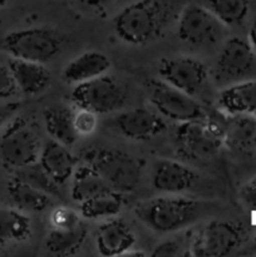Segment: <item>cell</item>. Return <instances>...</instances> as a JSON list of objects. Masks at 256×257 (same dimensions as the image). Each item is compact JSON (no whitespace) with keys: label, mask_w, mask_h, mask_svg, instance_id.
Returning <instances> with one entry per match:
<instances>
[{"label":"cell","mask_w":256,"mask_h":257,"mask_svg":"<svg viewBox=\"0 0 256 257\" xmlns=\"http://www.w3.org/2000/svg\"><path fill=\"white\" fill-rule=\"evenodd\" d=\"M246 240V230L232 221L213 220L196 232L190 255L195 257H222L231 255Z\"/></svg>","instance_id":"obj_5"},{"label":"cell","mask_w":256,"mask_h":257,"mask_svg":"<svg viewBox=\"0 0 256 257\" xmlns=\"http://www.w3.org/2000/svg\"><path fill=\"white\" fill-rule=\"evenodd\" d=\"M18 87L9 67L0 64V98H9L17 93Z\"/></svg>","instance_id":"obj_31"},{"label":"cell","mask_w":256,"mask_h":257,"mask_svg":"<svg viewBox=\"0 0 256 257\" xmlns=\"http://www.w3.org/2000/svg\"><path fill=\"white\" fill-rule=\"evenodd\" d=\"M80 222L78 213L68 207H58L52 213L53 227H70Z\"/></svg>","instance_id":"obj_29"},{"label":"cell","mask_w":256,"mask_h":257,"mask_svg":"<svg viewBox=\"0 0 256 257\" xmlns=\"http://www.w3.org/2000/svg\"><path fill=\"white\" fill-rule=\"evenodd\" d=\"M218 104L231 115L256 113V80H245L220 92Z\"/></svg>","instance_id":"obj_19"},{"label":"cell","mask_w":256,"mask_h":257,"mask_svg":"<svg viewBox=\"0 0 256 257\" xmlns=\"http://www.w3.org/2000/svg\"><path fill=\"white\" fill-rule=\"evenodd\" d=\"M72 178L70 196L78 203H82L89 198L112 191L105 181L100 177L99 173L87 163L75 168Z\"/></svg>","instance_id":"obj_23"},{"label":"cell","mask_w":256,"mask_h":257,"mask_svg":"<svg viewBox=\"0 0 256 257\" xmlns=\"http://www.w3.org/2000/svg\"><path fill=\"white\" fill-rule=\"evenodd\" d=\"M253 243H255V246H256V235H255V237H253Z\"/></svg>","instance_id":"obj_38"},{"label":"cell","mask_w":256,"mask_h":257,"mask_svg":"<svg viewBox=\"0 0 256 257\" xmlns=\"http://www.w3.org/2000/svg\"><path fill=\"white\" fill-rule=\"evenodd\" d=\"M205 210V203L192 198L157 197L141 202L135 212L150 230L170 233L197 222Z\"/></svg>","instance_id":"obj_2"},{"label":"cell","mask_w":256,"mask_h":257,"mask_svg":"<svg viewBox=\"0 0 256 257\" xmlns=\"http://www.w3.org/2000/svg\"><path fill=\"white\" fill-rule=\"evenodd\" d=\"M80 213L89 220L112 218L117 216L123 208V200L120 193L109 191L79 203Z\"/></svg>","instance_id":"obj_25"},{"label":"cell","mask_w":256,"mask_h":257,"mask_svg":"<svg viewBox=\"0 0 256 257\" xmlns=\"http://www.w3.org/2000/svg\"><path fill=\"white\" fill-rule=\"evenodd\" d=\"M38 161L59 186L67 183L77 168V158L70 153L67 146L54 140L43 147Z\"/></svg>","instance_id":"obj_16"},{"label":"cell","mask_w":256,"mask_h":257,"mask_svg":"<svg viewBox=\"0 0 256 257\" xmlns=\"http://www.w3.org/2000/svg\"><path fill=\"white\" fill-rule=\"evenodd\" d=\"M87 235V227L83 222L70 227H53L45 238V247L53 255H74L85 242Z\"/></svg>","instance_id":"obj_21"},{"label":"cell","mask_w":256,"mask_h":257,"mask_svg":"<svg viewBox=\"0 0 256 257\" xmlns=\"http://www.w3.org/2000/svg\"><path fill=\"white\" fill-rule=\"evenodd\" d=\"M232 127V133L230 137L232 138L235 145L247 146L253 140L256 141V124L253 120L248 118H240L236 120Z\"/></svg>","instance_id":"obj_28"},{"label":"cell","mask_w":256,"mask_h":257,"mask_svg":"<svg viewBox=\"0 0 256 257\" xmlns=\"http://www.w3.org/2000/svg\"><path fill=\"white\" fill-rule=\"evenodd\" d=\"M147 88L150 102L163 117L178 123L206 118L205 109L195 97L163 80H150Z\"/></svg>","instance_id":"obj_8"},{"label":"cell","mask_w":256,"mask_h":257,"mask_svg":"<svg viewBox=\"0 0 256 257\" xmlns=\"http://www.w3.org/2000/svg\"><path fill=\"white\" fill-rule=\"evenodd\" d=\"M18 89L24 94L34 95L44 90L50 82V73L42 63L10 58L8 63Z\"/></svg>","instance_id":"obj_18"},{"label":"cell","mask_w":256,"mask_h":257,"mask_svg":"<svg viewBox=\"0 0 256 257\" xmlns=\"http://www.w3.org/2000/svg\"><path fill=\"white\" fill-rule=\"evenodd\" d=\"M248 43L252 47L253 52L256 53V17L253 19V22L251 23L250 30H248Z\"/></svg>","instance_id":"obj_36"},{"label":"cell","mask_w":256,"mask_h":257,"mask_svg":"<svg viewBox=\"0 0 256 257\" xmlns=\"http://www.w3.org/2000/svg\"><path fill=\"white\" fill-rule=\"evenodd\" d=\"M0 155L3 162L14 170L39 160V141L27 120L15 118L10 122L0 141Z\"/></svg>","instance_id":"obj_9"},{"label":"cell","mask_w":256,"mask_h":257,"mask_svg":"<svg viewBox=\"0 0 256 257\" xmlns=\"http://www.w3.org/2000/svg\"><path fill=\"white\" fill-rule=\"evenodd\" d=\"M208 9L225 27H235L247 18L250 0H207Z\"/></svg>","instance_id":"obj_26"},{"label":"cell","mask_w":256,"mask_h":257,"mask_svg":"<svg viewBox=\"0 0 256 257\" xmlns=\"http://www.w3.org/2000/svg\"><path fill=\"white\" fill-rule=\"evenodd\" d=\"M240 197L246 207L256 211V175L242 186L240 191Z\"/></svg>","instance_id":"obj_32"},{"label":"cell","mask_w":256,"mask_h":257,"mask_svg":"<svg viewBox=\"0 0 256 257\" xmlns=\"http://www.w3.org/2000/svg\"><path fill=\"white\" fill-rule=\"evenodd\" d=\"M79 2L87 8H89V9L100 13L112 3V0H79Z\"/></svg>","instance_id":"obj_35"},{"label":"cell","mask_w":256,"mask_h":257,"mask_svg":"<svg viewBox=\"0 0 256 257\" xmlns=\"http://www.w3.org/2000/svg\"><path fill=\"white\" fill-rule=\"evenodd\" d=\"M110 68V60L105 54L95 50L84 52L70 60L63 70V79L69 84H79L105 74Z\"/></svg>","instance_id":"obj_17"},{"label":"cell","mask_w":256,"mask_h":257,"mask_svg":"<svg viewBox=\"0 0 256 257\" xmlns=\"http://www.w3.org/2000/svg\"><path fill=\"white\" fill-rule=\"evenodd\" d=\"M197 178V173L186 165L172 160H160L153 167L152 185L160 192L177 195L190 190Z\"/></svg>","instance_id":"obj_14"},{"label":"cell","mask_w":256,"mask_h":257,"mask_svg":"<svg viewBox=\"0 0 256 257\" xmlns=\"http://www.w3.org/2000/svg\"><path fill=\"white\" fill-rule=\"evenodd\" d=\"M255 63V52L250 43L241 38H230L223 45L217 63L216 73L226 79H235L251 72Z\"/></svg>","instance_id":"obj_13"},{"label":"cell","mask_w":256,"mask_h":257,"mask_svg":"<svg viewBox=\"0 0 256 257\" xmlns=\"http://www.w3.org/2000/svg\"><path fill=\"white\" fill-rule=\"evenodd\" d=\"M136 242L135 233L120 218H110L98 227L95 246L102 256H124Z\"/></svg>","instance_id":"obj_15"},{"label":"cell","mask_w":256,"mask_h":257,"mask_svg":"<svg viewBox=\"0 0 256 257\" xmlns=\"http://www.w3.org/2000/svg\"><path fill=\"white\" fill-rule=\"evenodd\" d=\"M8 2H9V0H0V9H2V8H4V5L7 4Z\"/></svg>","instance_id":"obj_37"},{"label":"cell","mask_w":256,"mask_h":257,"mask_svg":"<svg viewBox=\"0 0 256 257\" xmlns=\"http://www.w3.org/2000/svg\"><path fill=\"white\" fill-rule=\"evenodd\" d=\"M226 141L225 130L212 120L181 123L176 131V142L181 152L192 160H206L220 152Z\"/></svg>","instance_id":"obj_7"},{"label":"cell","mask_w":256,"mask_h":257,"mask_svg":"<svg viewBox=\"0 0 256 257\" xmlns=\"http://www.w3.org/2000/svg\"><path fill=\"white\" fill-rule=\"evenodd\" d=\"M45 130L52 140L70 147L79 138L75 127V113L65 105H52L44 110Z\"/></svg>","instance_id":"obj_20"},{"label":"cell","mask_w":256,"mask_h":257,"mask_svg":"<svg viewBox=\"0 0 256 257\" xmlns=\"http://www.w3.org/2000/svg\"><path fill=\"white\" fill-rule=\"evenodd\" d=\"M223 27L225 25L208 8L187 4L178 15L177 35L188 44H213L222 35Z\"/></svg>","instance_id":"obj_10"},{"label":"cell","mask_w":256,"mask_h":257,"mask_svg":"<svg viewBox=\"0 0 256 257\" xmlns=\"http://www.w3.org/2000/svg\"><path fill=\"white\" fill-rule=\"evenodd\" d=\"M70 97L80 109L90 110L95 114H105L124 105L127 92L114 78L103 74L75 84Z\"/></svg>","instance_id":"obj_6"},{"label":"cell","mask_w":256,"mask_h":257,"mask_svg":"<svg viewBox=\"0 0 256 257\" xmlns=\"http://www.w3.org/2000/svg\"><path fill=\"white\" fill-rule=\"evenodd\" d=\"M32 221L18 208L0 207V243L20 242L29 238Z\"/></svg>","instance_id":"obj_24"},{"label":"cell","mask_w":256,"mask_h":257,"mask_svg":"<svg viewBox=\"0 0 256 257\" xmlns=\"http://www.w3.org/2000/svg\"><path fill=\"white\" fill-rule=\"evenodd\" d=\"M62 48V35L43 27L15 30L3 39V49L12 58L42 64L52 60Z\"/></svg>","instance_id":"obj_4"},{"label":"cell","mask_w":256,"mask_h":257,"mask_svg":"<svg viewBox=\"0 0 256 257\" xmlns=\"http://www.w3.org/2000/svg\"><path fill=\"white\" fill-rule=\"evenodd\" d=\"M95 124H97V118L95 113L90 110L80 109L78 114H75V127H77L79 136L89 135L94 131Z\"/></svg>","instance_id":"obj_30"},{"label":"cell","mask_w":256,"mask_h":257,"mask_svg":"<svg viewBox=\"0 0 256 257\" xmlns=\"http://www.w3.org/2000/svg\"><path fill=\"white\" fill-rule=\"evenodd\" d=\"M14 177L34 186L35 188L48 193L49 196L62 198V193L59 190L60 186L48 175L47 171L39 163V161L24 166V167L17 168Z\"/></svg>","instance_id":"obj_27"},{"label":"cell","mask_w":256,"mask_h":257,"mask_svg":"<svg viewBox=\"0 0 256 257\" xmlns=\"http://www.w3.org/2000/svg\"><path fill=\"white\" fill-rule=\"evenodd\" d=\"M8 195L15 208L23 212H40L52 205V196L17 177L8 183Z\"/></svg>","instance_id":"obj_22"},{"label":"cell","mask_w":256,"mask_h":257,"mask_svg":"<svg viewBox=\"0 0 256 257\" xmlns=\"http://www.w3.org/2000/svg\"><path fill=\"white\" fill-rule=\"evenodd\" d=\"M82 157L114 192L131 193L137 188L142 167L132 156L110 148H90L82 153Z\"/></svg>","instance_id":"obj_3"},{"label":"cell","mask_w":256,"mask_h":257,"mask_svg":"<svg viewBox=\"0 0 256 257\" xmlns=\"http://www.w3.org/2000/svg\"><path fill=\"white\" fill-rule=\"evenodd\" d=\"M171 15L172 7L166 0H137L115 15L113 30L127 44H147L162 34Z\"/></svg>","instance_id":"obj_1"},{"label":"cell","mask_w":256,"mask_h":257,"mask_svg":"<svg viewBox=\"0 0 256 257\" xmlns=\"http://www.w3.org/2000/svg\"><path fill=\"white\" fill-rule=\"evenodd\" d=\"M161 80L195 97L207 80V69L200 60L188 57L165 58L158 64Z\"/></svg>","instance_id":"obj_11"},{"label":"cell","mask_w":256,"mask_h":257,"mask_svg":"<svg viewBox=\"0 0 256 257\" xmlns=\"http://www.w3.org/2000/svg\"><path fill=\"white\" fill-rule=\"evenodd\" d=\"M20 104L18 102L7 103V104H0V128L5 124L9 119L14 117L15 113L19 109Z\"/></svg>","instance_id":"obj_34"},{"label":"cell","mask_w":256,"mask_h":257,"mask_svg":"<svg viewBox=\"0 0 256 257\" xmlns=\"http://www.w3.org/2000/svg\"><path fill=\"white\" fill-rule=\"evenodd\" d=\"M115 125L125 138L138 142L152 140L167 128L161 115L146 108H135L120 113L115 119Z\"/></svg>","instance_id":"obj_12"},{"label":"cell","mask_w":256,"mask_h":257,"mask_svg":"<svg viewBox=\"0 0 256 257\" xmlns=\"http://www.w3.org/2000/svg\"><path fill=\"white\" fill-rule=\"evenodd\" d=\"M153 257H176L181 255V246L176 241H165L155 247L151 253Z\"/></svg>","instance_id":"obj_33"}]
</instances>
